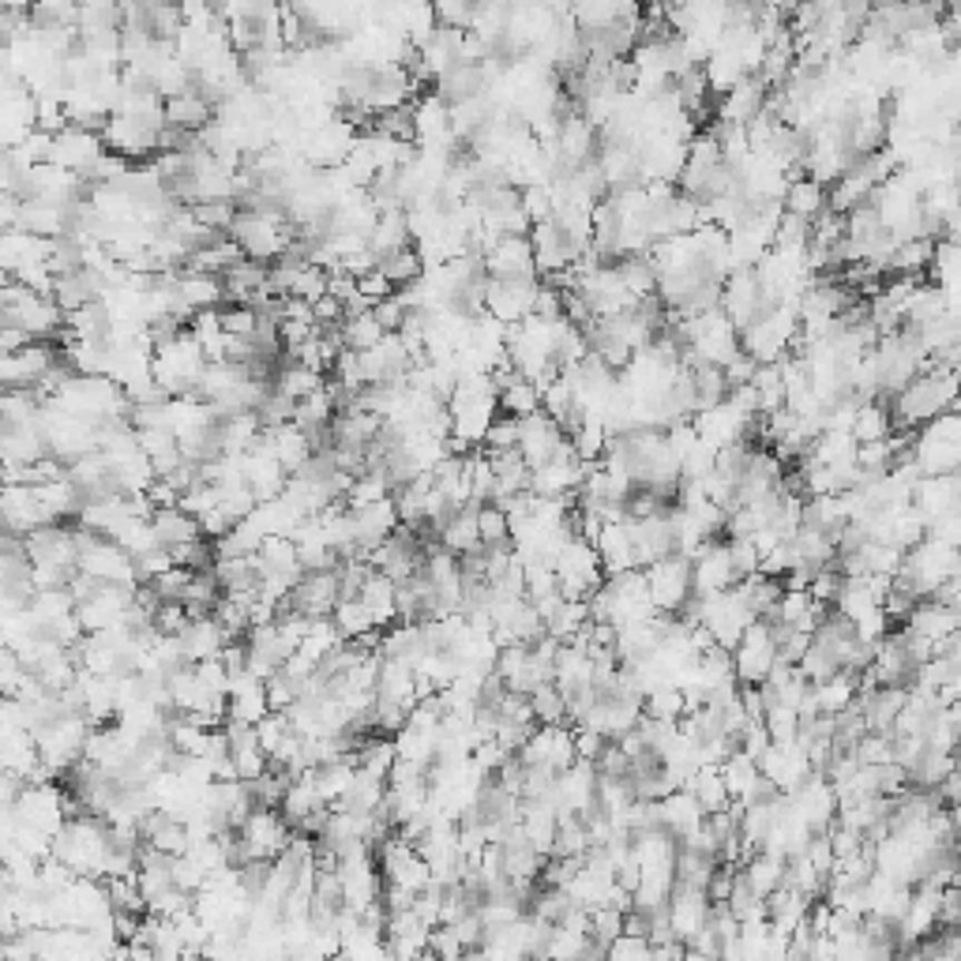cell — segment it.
<instances>
[{
	"instance_id": "d4e9b609",
	"label": "cell",
	"mask_w": 961,
	"mask_h": 961,
	"mask_svg": "<svg viewBox=\"0 0 961 961\" xmlns=\"http://www.w3.org/2000/svg\"><path fill=\"white\" fill-rule=\"evenodd\" d=\"M76 598L68 586H57V590H35V598H30V616L38 620V627L42 631H49L57 620H65V616L76 612Z\"/></svg>"
},
{
	"instance_id": "d6986e66",
	"label": "cell",
	"mask_w": 961,
	"mask_h": 961,
	"mask_svg": "<svg viewBox=\"0 0 961 961\" xmlns=\"http://www.w3.org/2000/svg\"><path fill=\"white\" fill-rule=\"evenodd\" d=\"M361 601L369 605L376 627H391L399 620V582L388 579L383 571L369 575V582H364V590H361Z\"/></svg>"
},
{
	"instance_id": "d590c367",
	"label": "cell",
	"mask_w": 961,
	"mask_h": 961,
	"mask_svg": "<svg viewBox=\"0 0 961 961\" xmlns=\"http://www.w3.org/2000/svg\"><path fill=\"white\" fill-rule=\"evenodd\" d=\"M429 954L451 961V958L470 954V950H467V943H462V935L454 932V924H437V928L429 932Z\"/></svg>"
},
{
	"instance_id": "74e56055",
	"label": "cell",
	"mask_w": 961,
	"mask_h": 961,
	"mask_svg": "<svg viewBox=\"0 0 961 961\" xmlns=\"http://www.w3.org/2000/svg\"><path fill=\"white\" fill-rule=\"evenodd\" d=\"M174 563H177L174 552H169L166 545H158V549L136 556V575H139V582H155L158 575H166L169 568H174Z\"/></svg>"
},
{
	"instance_id": "603a6c76",
	"label": "cell",
	"mask_w": 961,
	"mask_h": 961,
	"mask_svg": "<svg viewBox=\"0 0 961 961\" xmlns=\"http://www.w3.org/2000/svg\"><path fill=\"white\" fill-rule=\"evenodd\" d=\"M722 777H725L728 793H733V801L744 804L747 796H752V788L758 785V777H763V771H758V758L747 755L744 747H736L722 763Z\"/></svg>"
},
{
	"instance_id": "f546056e",
	"label": "cell",
	"mask_w": 961,
	"mask_h": 961,
	"mask_svg": "<svg viewBox=\"0 0 961 961\" xmlns=\"http://www.w3.org/2000/svg\"><path fill=\"white\" fill-rule=\"evenodd\" d=\"M339 331H342V342H346V350H369V346H376L383 335H391V331L380 327V320L372 316V312H361V316H346Z\"/></svg>"
},
{
	"instance_id": "30bf717a",
	"label": "cell",
	"mask_w": 961,
	"mask_h": 961,
	"mask_svg": "<svg viewBox=\"0 0 961 961\" xmlns=\"http://www.w3.org/2000/svg\"><path fill=\"white\" fill-rule=\"evenodd\" d=\"M484 271H489V278H541L533 245L522 234L496 237V245L484 256Z\"/></svg>"
},
{
	"instance_id": "8992f818",
	"label": "cell",
	"mask_w": 961,
	"mask_h": 961,
	"mask_svg": "<svg viewBox=\"0 0 961 961\" xmlns=\"http://www.w3.org/2000/svg\"><path fill=\"white\" fill-rule=\"evenodd\" d=\"M60 361V353L49 346V342H27L23 350L16 353H4V361H0V380H4V388H35V383L46 380V372L53 369V364Z\"/></svg>"
},
{
	"instance_id": "4316f807",
	"label": "cell",
	"mask_w": 961,
	"mask_h": 961,
	"mask_svg": "<svg viewBox=\"0 0 961 961\" xmlns=\"http://www.w3.org/2000/svg\"><path fill=\"white\" fill-rule=\"evenodd\" d=\"M394 758H399V744H394V736H383V733H380V736H369V741L361 744L357 766H361V771H369V774H376V777H383V782H388Z\"/></svg>"
},
{
	"instance_id": "ab89813d",
	"label": "cell",
	"mask_w": 961,
	"mask_h": 961,
	"mask_svg": "<svg viewBox=\"0 0 961 961\" xmlns=\"http://www.w3.org/2000/svg\"><path fill=\"white\" fill-rule=\"evenodd\" d=\"M372 316L380 320V327H383V331H399L402 323H406V316H410V305H406V301H402V293H391V297L376 301V308H372Z\"/></svg>"
},
{
	"instance_id": "52a82bcc",
	"label": "cell",
	"mask_w": 961,
	"mask_h": 961,
	"mask_svg": "<svg viewBox=\"0 0 961 961\" xmlns=\"http://www.w3.org/2000/svg\"><path fill=\"white\" fill-rule=\"evenodd\" d=\"M692 582L695 594H722L733 590L736 582V568H733V552H728V541L710 538L699 552L692 556Z\"/></svg>"
},
{
	"instance_id": "484cf974",
	"label": "cell",
	"mask_w": 961,
	"mask_h": 961,
	"mask_svg": "<svg viewBox=\"0 0 961 961\" xmlns=\"http://www.w3.org/2000/svg\"><path fill=\"white\" fill-rule=\"evenodd\" d=\"M380 271L394 282V290L413 286V282L424 275V256H421V252L413 248V245H406V248L391 252V256H383V259H380Z\"/></svg>"
},
{
	"instance_id": "1f68e13d",
	"label": "cell",
	"mask_w": 961,
	"mask_h": 961,
	"mask_svg": "<svg viewBox=\"0 0 961 961\" xmlns=\"http://www.w3.org/2000/svg\"><path fill=\"white\" fill-rule=\"evenodd\" d=\"M335 624H339V631L346 635V639H357V635H364V631H372V627H376V620H372V612H369V605H364L361 598H342L339 609H335Z\"/></svg>"
},
{
	"instance_id": "277c9868",
	"label": "cell",
	"mask_w": 961,
	"mask_h": 961,
	"mask_svg": "<svg viewBox=\"0 0 961 961\" xmlns=\"http://www.w3.org/2000/svg\"><path fill=\"white\" fill-rule=\"evenodd\" d=\"M646 582H650V598L661 612H680L687 598L695 594V582H692V560L680 552L665 556L646 568Z\"/></svg>"
},
{
	"instance_id": "ba28073f",
	"label": "cell",
	"mask_w": 961,
	"mask_h": 961,
	"mask_svg": "<svg viewBox=\"0 0 961 961\" xmlns=\"http://www.w3.org/2000/svg\"><path fill=\"white\" fill-rule=\"evenodd\" d=\"M27 552L35 563H57V568H79V541L76 526L46 522L27 533Z\"/></svg>"
},
{
	"instance_id": "6da1fadb",
	"label": "cell",
	"mask_w": 961,
	"mask_h": 961,
	"mask_svg": "<svg viewBox=\"0 0 961 961\" xmlns=\"http://www.w3.org/2000/svg\"><path fill=\"white\" fill-rule=\"evenodd\" d=\"M556 575H560L563 598H579V601H586L605 579H609V575H605L598 545L579 538V533L563 541V549L556 552Z\"/></svg>"
},
{
	"instance_id": "cb8c5ba5",
	"label": "cell",
	"mask_w": 961,
	"mask_h": 961,
	"mask_svg": "<svg viewBox=\"0 0 961 961\" xmlns=\"http://www.w3.org/2000/svg\"><path fill=\"white\" fill-rule=\"evenodd\" d=\"M684 788H692L695 796H699V804L706 807V815L714 812H725V807H733V793H728L725 777H722V766H710L706 763L699 774L692 777Z\"/></svg>"
},
{
	"instance_id": "ffe728a7",
	"label": "cell",
	"mask_w": 961,
	"mask_h": 961,
	"mask_svg": "<svg viewBox=\"0 0 961 961\" xmlns=\"http://www.w3.org/2000/svg\"><path fill=\"white\" fill-rule=\"evenodd\" d=\"M180 293H185V301L192 305V312L226 305V282H222V275H210V271L180 267Z\"/></svg>"
},
{
	"instance_id": "83f0119b",
	"label": "cell",
	"mask_w": 961,
	"mask_h": 961,
	"mask_svg": "<svg viewBox=\"0 0 961 961\" xmlns=\"http://www.w3.org/2000/svg\"><path fill=\"white\" fill-rule=\"evenodd\" d=\"M388 496H394V481L388 470H364L357 481H353V489L346 496L350 508H369V503L376 500H388Z\"/></svg>"
},
{
	"instance_id": "7402d4cb",
	"label": "cell",
	"mask_w": 961,
	"mask_h": 961,
	"mask_svg": "<svg viewBox=\"0 0 961 961\" xmlns=\"http://www.w3.org/2000/svg\"><path fill=\"white\" fill-rule=\"evenodd\" d=\"M155 530H158V538H161L166 549L204 538V526H199L196 514H188L185 508H161V511H155Z\"/></svg>"
},
{
	"instance_id": "d6a6232c",
	"label": "cell",
	"mask_w": 961,
	"mask_h": 961,
	"mask_svg": "<svg viewBox=\"0 0 961 961\" xmlns=\"http://www.w3.org/2000/svg\"><path fill=\"white\" fill-rule=\"evenodd\" d=\"M478 526H481V541H484V545H503V541H511V514L503 511L496 500L481 503V508H478Z\"/></svg>"
},
{
	"instance_id": "836d02e7",
	"label": "cell",
	"mask_w": 961,
	"mask_h": 961,
	"mask_svg": "<svg viewBox=\"0 0 961 961\" xmlns=\"http://www.w3.org/2000/svg\"><path fill=\"white\" fill-rule=\"evenodd\" d=\"M522 440V418H511V413H496V421L489 424V437H484V451H511L519 448Z\"/></svg>"
},
{
	"instance_id": "7c38bea8",
	"label": "cell",
	"mask_w": 961,
	"mask_h": 961,
	"mask_svg": "<svg viewBox=\"0 0 961 961\" xmlns=\"http://www.w3.org/2000/svg\"><path fill=\"white\" fill-rule=\"evenodd\" d=\"M568 443V432H563V424L552 418V413H530V418H522V440H519V451L526 454V462H530L533 470L545 467V462L552 459L556 451Z\"/></svg>"
},
{
	"instance_id": "3957f363",
	"label": "cell",
	"mask_w": 961,
	"mask_h": 961,
	"mask_svg": "<svg viewBox=\"0 0 961 961\" xmlns=\"http://www.w3.org/2000/svg\"><path fill=\"white\" fill-rule=\"evenodd\" d=\"M777 661H782V654H777V639H774L771 620H755L733 650L736 680H741L744 687L763 684L766 676L777 669Z\"/></svg>"
},
{
	"instance_id": "8d00e7d4",
	"label": "cell",
	"mask_w": 961,
	"mask_h": 961,
	"mask_svg": "<svg viewBox=\"0 0 961 961\" xmlns=\"http://www.w3.org/2000/svg\"><path fill=\"white\" fill-rule=\"evenodd\" d=\"M192 575H196V568L174 563V568H169L166 575H158L150 586H155V594L161 601H180V598H185V590H188V582H192Z\"/></svg>"
},
{
	"instance_id": "2e32d148",
	"label": "cell",
	"mask_w": 961,
	"mask_h": 961,
	"mask_svg": "<svg viewBox=\"0 0 961 961\" xmlns=\"http://www.w3.org/2000/svg\"><path fill=\"white\" fill-rule=\"evenodd\" d=\"M46 511L42 503H38V492L35 484H4V526L12 533H27L38 530V526H46Z\"/></svg>"
},
{
	"instance_id": "5b68a950",
	"label": "cell",
	"mask_w": 961,
	"mask_h": 961,
	"mask_svg": "<svg viewBox=\"0 0 961 961\" xmlns=\"http://www.w3.org/2000/svg\"><path fill=\"white\" fill-rule=\"evenodd\" d=\"M12 812H16V818H23V823L38 826V831L57 834L60 826L68 823V793H60L57 782L27 785Z\"/></svg>"
},
{
	"instance_id": "4fadbf2b",
	"label": "cell",
	"mask_w": 961,
	"mask_h": 961,
	"mask_svg": "<svg viewBox=\"0 0 961 961\" xmlns=\"http://www.w3.org/2000/svg\"><path fill=\"white\" fill-rule=\"evenodd\" d=\"M350 511H353V530H357V556L380 549V545L402 526V514H399L394 496L369 503V508H350Z\"/></svg>"
},
{
	"instance_id": "e575fe53",
	"label": "cell",
	"mask_w": 961,
	"mask_h": 961,
	"mask_svg": "<svg viewBox=\"0 0 961 961\" xmlns=\"http://www.w3.org/2000/svg\"><path fill=\"white\" fill-rule=\"evenodd\" d=\"M728 552H733L736 579H752L763 568V549L755 545V538H728Z\"/></svg>"
},
{
	"instance_id": "9c48e42d",
	"label": "cell",
	"mask_w": 961,
	"mask_h": 961,
	"mask_svg": "<svg viewBox=\"0 0 961 961\" xmlns=\"http://www.w3.org/2000/svg\"><path fill=\"white\" fill-rule=\"evenodd\" d=\"M342 601V582L339 568L335 571H305V579L297 582V590L290 594V601L282 609H297L305 616H335Z\"/></svg>"
},
{
	"instance_id": "f35d334b",
	"label": "cell",
	"mask_w": 961,
	"mask_h": 961,
	"mask_svg": "<svg viewBox=\"0 0 961 961\" xmlns=\"http://www.w3.org/2000/svg\"><path fill=\"white\" fill-rule=\"evenodd\" d=\"M192 624V612L185 609V601H161L155 609V627L161 635H180Z\"/></svg>"
},
{
	"instance_id": "8fae6325",
	"label": "cell",
	"mask_w": 961,
	"mask_h": 961,
	"mask_svg": "<svg viewBox=\"0 0 961 961\" xmlns=\"http://www.w3.org/2000/svg\"><path fill=\"white\" fill-rule=\"evenodd\" d=\"M79 571L95 575V579H102V582H136L139 586L136 556L120 549L114 538H98L90 549L79 552Z\"/></svg>"
},
{
	"instance_id": "5bb4252c",
	"label": "cell",
	"mask_w": 961,
	"mask_h": 961,
	"mask_svg": "<svg viewBox=\"0 0 961 961\" xmlns=\"http://www.w3.org/2000/svg\"><path fill=\"white\" fill-rule=\"evenodd\" d=\"M782 207H785V215H793V218H801V222L812 226V222L823 215L826 207H831V188H826L823 180H815L812 174L788 177Z\"/></svg>"
},
{
	"instance_id": "7a4b0ae2",
	"label": "cell",
	"mask_w": 961,
	"mask_h": 961,
	"mask_svg": "<svg viewBox=\"0 0 961 961\" xmlns=\"http://www.w3.org/2000/svg\"><path fill=\"white\" fill-rule=\"evenodd\" d=\"M293 834H297V826L282 815V807L256 804V812L241 826V849H245V860H275L290 849Z\"/></svg>"
},
{
	"instance_id": "f1b7e54d",
	"label": "cell",
	"mask_w": 961,
	"mask_h": 961,
	"mask_svg": "<svg viewBox=\"0 0 961 961\" xmlns=\"http://www.w3.org/2000/svg\"><path fill=\"white\" fill-rule=\"evenodd\" d=\"M500 410L511 413V418H530V413L541 410V388L533 380H514L511 388L500 391Z\"/></svg>"
},
{
	"instance_id": "b9f144b4",
	"label": "cell",
	"mask_w": 961,
	"mask_h": 961,
	"mask_svg": "<svg viewBox=\"0 0 961 961\" xmlns=\"http://www.w3.org/2000/svg\"><path fill=\"white\" fill-rule=\"evenodd\" d=\"M357 290L364 293V297L383 301V297H391V293H394V282L383 275L380 267H372V271H364V275L357 278Z\"/></svg>"
},
{
	"instance_id": "e0dca14e",
	"label": "cell",
	"mask_w": 961,
	"mask_h": 961,
	"mask_svg": "<svg viewBox=\"0 0 961 961\" xmlns=\"http://www.w3.org/2000/svg\"><path fill=\"white\" fill-rule=\"evenodd\" d=\"M703 823H706V807L699 804V796H695L692 788H676V793H669L661 801V826L673 831L680 842L692 837Z\"/></svg>"
},
{
	"instance_id": "44dd1931",
	"label": "cell",
	"mask_w": 961,
	"mask_h": 961,
	"mask_svg": "<svg viewBox=\"0 0 961 961\" xmlns=\"http://www.w3.org/2000/svg\"><path fill=\"white\" fill-rule=\"evenodd\" d=\"M440 545H443V549H451L454 556L481 552L484 541H481V526H478V508H467V511L454 514V519L443 526Z\"/></svg>"
},
{
	"instance_id": "9a60e30c",
	"label": "cell",
	"mask_w": 961,
	"mask_h": 961,
	"mask_svg": "<svg viewBox=\"0 0 961 961\" xmlns=\"http://www.w3.org/2000/svg\"><path fill=\"white\" fill-rule=\"evenodd\" d=\"M177 639H180V650H185V661L196 665V661H210V657H222L229 635H226V627L218 624V616H204V620H192Z\"/></svg>"
},
{
	"instance_id": "4dcf8cb0",
	"label": "cell",
	"mask_w": 961,
	"mask_h": 961,
	"mask_svg": "<svg viewBox=\"0 0 961 961\" xmlns=\"http://www.w3.org/2000/svg\"><path fill=\"white\" fill-rule=\"evenodd\" d=\"M530 706H533V717H538L541 725H560V722H568V695L560 692V687H556V680L552 684H541L538 692L530 695Z\"/></svg>"
},
{
	"instance_id": "ac0fdd59",
	"label": "cell",
	"mask_w": 961,
	"mask_h": 961,
	"mask_svg": "<svg viewBox=\"0 0 961 961\" xmlns=\"http://www.w3.org/2000/svg\"><path fill=\"white\" fill-rule=\"evenodd\" d=\"M0 763L4 771L19 774L27 782L30 774L42 766V747H38V736L30 728H4V744H0Z\"/></svg>"
},
{
	"instance_id": "60d3db41",
	"label": "cell",
	"mask_w": 961,
	"mask_h": 961,
	"mask_svg": "<svg viewBox=\"0 0 961 961\" xmlns=\"http://www.w3.org/2000/svg\"><path fill=\"white\" fill-rule=\"evenodd\" d=\"M609 958H654V943H650V935L624 932L609 943Z\"/></svg>"
}]
</instances>
